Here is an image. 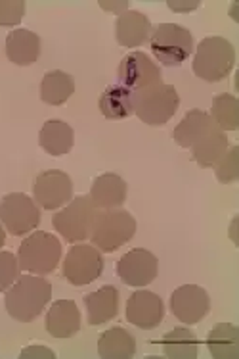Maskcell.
<instances>
[{
  "instance_id": "cell-1",
  "label": "cell",
  "mask_w": 239,
  "mask_h": 359,
  "mask_svg": "<svg viewBox=\"0 0 239 359\" xmlns=\"http://www.w3.org/2000/svg\"><path fill=\"white\" fill-rule=\"evenodd\" d=\"M52 298V285L43 277L23 275L6 290L4 306L8 316L20 323L35 321Z\"/></svg>"
},
{
  "instance_id": "cell-2",
  "label": "cell",
  "mask_w": 239,
  "mask_h": 359,
  "mask_svg": "<svg viewBox=\"0 0 239 359\" xmlns=\"http://www.w3.org/2000/svg\"><path fill=\"white\" fill-rule=\"evenodd\" d=\"M236 66V48L224 37H205L197 46L194 74L199 79L218 83L232 74Z\"/></svg>"
},
{
  "instance_id": "cell-3",
  "label": "cell",
  "mask_w": 239,
  "mask_h": 359,
  "mask_svg": "<svg viewBox=\"0 0 239 359\" xmlns=\"http://www.w3.org/2000/svg\"><path fill=\"white\" fill-rule=\"evenodd\" d=\"M61 259V242L50 233L36 231L20 244L17 264L25 273L48 275L56 271Z\"/></svg>"
},
{
  "instance_id": "cell-4",
  "label": "cell",
  "mask_w": 239,
  "mask_h": 359,
  "mask_svg": "<svg viewBox=\"0 0 239 359\" xmlns=\"http://www.w3.org/2000/svg\"><path fill=\"white\" fill-rule=\"evenodd\" d=\"M150 46L163 66H182L194 52V35L178 23H159L150 35Z\"/></svg>"
},
{
  "instance_id": "cell-5",
  "label": "cell",
  "mask_w": 239,
  "mask_h": 359,
  "mask_svg": "<svg viewBox=\"0 0 239 359\" xmlns=\"http://www.w3.org/2000/svg\"><path fill=\"white\" fill-rule=\"evenodd\" d=\"M136 235V219L124 210L98 212L88 241L100 252H115Z\"/></svg>"
},
{
  "instance_id": "cell-6",
  "label": "cell",
  "mask_w": 239,
  "mask_h": 359,
  "mask_svg": "<svg viewBox=\"0 0 239 359\" xmlns=\"http://www.w3.org/2000/svg\"><path fill=\"white\" fill-rule=\"evenodd\" d=\"M180 106V96L173 85L161 83L157 87L134 93V114L147 125H165Z\"/></svg>"
},
{
  "instance_id": "cell-7",
  "label": "cell",
  "mask_w": 239,
  "mask_h": 359,
  "mask_svg": "<svg viewBox=\"0 0 239 359\" xmlns=\"http://www.w3.org/2000/svg\"><path fill=\"white\" fill-rule=\"evenodd\" d=\"M98 208L90 196H77L61 210L54 213L52 223L67 242H85L90 238Z\"/></svg>"
},
{
  "instance_id": "cell-8",
  "label": "cell",
  "mask_w": 239,
  "mask_h": 359,
  "mask_svg": "<svg viewBox=\"0 0 239 359\" xmlns=\"http://www.w3.org/2000/svg\"><path fill=\"white\" fill-rule=\"evenodd\" d=\"M0 223L10 235L23 236L38 227L41 210L31 196L23 192H12L0 200Z\"/></svg>"
},
{
  "instance_id": "cell-9",
  "label": "cell",
  "mask_w": 239,
  "mask_h": 359,
  "mask_svg": "<svg viewBox=\"0 0 239 359\" xmlns=\"http://www.w3.org/2000/svg\"><path fill=\"white\" fill-rule=\"evenodd\" d=\"M103 271L102 252L92 244H75L67 252L61 273L73 286H87L94 283Z\"/></svg>"
},
{
  "instance_id": "cell-10",
  "label": "cell",
  "mask_w": 239,
  "mask_h": 359,
  "mask_svg": "<svg viewBox=\"0 0 239 359\" xmlns=\"http://www.w3.org/2000/svg\"><path fill=\"white\" fill-rule=\"evenodd\" d=\"M117 77H119V85H123L132 93L157 87L163 83L159 66L140 50L131 52L121 60Z\"/></svg>"
},
{
  "instance_id": "cell-11",
  "label": "cell",
  "mask_w": 239,
  "mask_h": 359,
  "mask_svg": "<svg viewBox=\"0 0 239 359\" xmlns=\"http://www.w3.org/2000/svg\"><path fill=\"white\" fill-rule=\"evenodd\" d=\"M33 196L43 210H59L73 200V181L66 171L50 169L36 175L33 183Z\"/></svg>"
},
{
  "instance_id": "cell-12",
  "label": "cell",
  "mask_w": 239,
  "mask_h": 359,
  "mask_svg": "<svg viewBox=\"0 0 239 359\" xmlns=\"http://www.w3.org/2000/svg\"><path fill=\"white\" fill-rule=\"evenodd\" d=\"M171 311L184 325H197L209 316V294L199 285L180 286L171 296Z\"/></svg>"
},
{
  "instance_id": "cell-13",
  "label": "cell",
  "mask_w": 239,
  "mask_h": 359,
  "mask_svg": "<svg viewBox=\"0 0 239 359\" xmlns=\"http://www.w3.org/2000/svg\"><path fill=\"white\" fill-rule=\"evenodd\" d=\"M159 271V262L150 250L134 248L126 252L119 264H117V275L124 285L142 288L155 280Z\"/></svg>"
},
{
  "instance_id": "cell-14",
  "label": "cell",
  "mask_w": 239,
  "mask_h": 359,
  "mask_svg": "<svg viewBox=\"0 0 239 359\" xmlns=\"http://www.w3.org/2000/svg\"><path fill=\"white\" fill-rule=\"evenodd\" d=\"M165 319V304L150 290H136L126 302V321L138 329H155Z\"/></svg>"
},
{
  "instance_id": "cell-15",
  "label": "cell",
  "mask_w": 239,
  "mask_h": 359,
  "mask_svg": "<svg viewBox=\"0 0 239 359\" xmlns=\"http://www.w3.org/2000/svg\"><path fill=\"white\" fill-rule=\"evenodd\" d=\"M46 330L54 338H71L80 330V311L73 300H58L46 313Z\"/></svg>"
},
{
  "instance_id": "cell-16",
  "label": "cell",
  "mask_w": 239,
  "mask_h": 359,
  "mask_svg": "<svg viewBox=\"0 0 239 359\" xmlns=\"http://www.w3.org/2000/svg\"><path fill=\"white\" fill-rule=\"evenodd\" d=\"M152 35V22L150 18L138 10H126L119 15L115 23L117 43L124 48H134L140 44L147 43Z\"/></svg>"
},
{
  "instance_id": "cell-17",
  "label": "cell",
  "mask_w": 239,
  "mask_h": 359,
  "mask_svg": "<svg viewBox=\"0 0 239 359\" xmlns=\"http://www.w3.org/2000/svg\"><path fill=\"white\" fill-rule=\"evenodd\" d=\"M90 200L98 210H117L126 200V183L117 173L98 175L90 189Z\"/></svg>"
},
{
  "instance_id": "cell-18",
  "label": "cell",
  "mask_w": 239,
  "mask_h": 359,
  "mask_svg": "<svg viewBox=\"0 0 239 359\" xmlns=\"http://www.w3.org/2000/svg\"><path fill=\"white\" fill-rule=\"evenodd\" d=\"M6 56L15 66H31L41 56V37L29 29H14L6 37Z\"/></svg>"
},
{
  "instance_id": "cell-19",
  "label": "cell",
  "mask_w": 239,
  "mask_h": 359,
  "mask_svg": "<svg viewBox=\"0 0 239 359\" xmlns=\"http://www.w3.org/2000/svg\"><path fill=\"white\" fill-rule=\"evenodd\" d=\"M85 306H87L88 323L92 327L103 325L115 319L119 313V290L111 285L102 286L100 290L85 296Z\"/></svg>"
},
{
  "instance_id": "cell-20",
  "label": "cell",
  "mask_w": 239,
  "mask_h": 359,
  "mask_svg": "<svg viewBox=\"0 0 239 359\" xmlns=\"http://www.w3.org/2000/svg\"><path fill=\"white\" fill-rule=\"evenodd\" d=\"M38 144L46 154L66 156L71 152L73 144H75V131L66 121L48 119L38 133Z\"/></svg>"
},
{
  "instance_id": "cell-21",
  "label": "cell",
  "mask_w": 239,
  "mask_h": 359,
  "mask_svg": "<svg viewBox=\"0 0 239 359\" xmlns=\"http://www.w3.org/2000/svg\"><path fill=\"white\" fill-rule=\"evenodd\" d=\"M226 150H228V137L217 123H212L209 131L191 147V154L201 168H212L226 154Z\"/></svg>"
},
{
  "instance_id": "cell-22",
  "label": "cell",
  "mask_w": 239,
  "mask_h": 359,
  "mask_svg": "<svg viewBox=\"0 0 239 359\" xmlns=\"http://www.w3.org/2000/svg\"><path fill=\"white\" fill-rule=\"evenodd\" d=\"M98 353L103 359H131L136 353V338L123 327H111L98 340Z\"/></svg>"
},
{
  "instance_id": "cell-23",
  "label": "cell",
  "mask_w": 239,
  "mask_h": 359,
  "mask_svg": "<svg viewBox=\"0 0 239 359\" xmlns=\"http://www.w3.org/2000/svg\"><path fill=\"white\" fill-rule=\"evenodd\" d=\"M207 348L215 359H238L239 329L232 323H217L207 337Z\"/></svg>"
},
{
  "instance_id": "cell-24",
  "label": "cell",
  "mask_w": 239,
  "mask_h": 359,
  "mask_svg": "<svg viewBox=\"0 0 239 359\" xmlns=\"http://www.w3.org/2000/svg\"><path fill=\"white\" fill-rule=\"evenodd\" d=\"M100 111L108 119H126L134 114V93L123 85H111L100 96Z\"/></svg>"
},
{
  "instance_id": "cell-25",
  "label": "cell",
  "mask_w": 239,
  "mask_h": 359,
  "mask_svg": "<svg viewBox=\"0 0 239 359\" xmlns=\"http://www.w3.org/2000/svg\"><path fill=\"white\" fill-rule=\"evenodd\" d=\"M215 123L207 111L203 110H189L180 123L176 125V129L173 133V139L176 140V144H180L182 148H191L197 140L203 137L205 133L209 131L210 125Z\"/></svg>"
},
{
  "instance_id": "cell-26",
  "label": "cell",
  "mask_w": 239,
  "mask_h": 359,
  "mask_svg": "<svg viewBox=\"0 0 239 359\" xmlns=\"http://www.w3.org/2000/svg\"><path fill=\"white\" fill-rule=\"evenodd\" d=\"M161 346L171 359H197L199 355V340L186 327H176L167 332L161 338Z\"/></svg>"
},
{
  "instance_id": "cell-27",
  "label": "cell",
  "mask_w": 239,
  "mask_h": 359,
  "mask_svg": "<svg viewBox=\"0 0 239 359\" xmlns=\"http://www.w3.org/2000/svg\"><path fill=\"white\" fill-rule=\"evenodd\" d=\"M75 93V79L66 72H48L41 83V98L44 104L50 106H61L66 104Z\"/></svg>"
},
{
  "instance_id": "cell-28",
  "label": "cell",
  "mask_w": 239,
  "mask_h": 359,
  "mask_svg": "<svg viewBox=\"0 0 239 359\" xmlns=\"http://www.w3.org/2000/svg\"><path fill=\"white\" fill-rule=\"evenodd\" d=\"M210 119L222 131H238L239 129V102L230 93H222L212 98Z\"/></svg>"
},
{
  "instance_id": "cell-29",
  "label": "cell",
  "mask_w": 239,
  "mask_h": 359,
  "mask_svg": "<svg viewBox=\"0 0 239 359\" xmlns=\"http://www.w3.org/2000/svg\"><path fill=\"white\" fill-rule=\"evenodd\" d=\"M220 183H233L239 179V147L226 150V154L212 165Z\"/></svg>"
},
{
  "instance_id": "cell-30",
  "label": "cell",
  "mask_w": 239,
  "mask_h": 359,
  "mask_svg": "<svg viewBox=\"0 0 239 359\" xmlns=\"http://www.w3.org/2000/svg\"><path fill=\"white\" fill-rule=\"evenodd\" d=\"M20 273L17 257L12 252H0V292H6L14 285Z\"/></svg>"
},
{
  "instance_id": "cell-31",
  "label": "cell",
  "mask_w": 239,
  "mask_h": 359,
  "mask_svg": "<svg viewBox=\"0 0 239 359\" xmlns=\"http://www.w3.org/2000/svg\"><path fill=\"white\" fill-rule=\"evenodd\" d=\"M25 15L23 0H0V27H14Z\"/></svg>"
},
{
  "instance_id": "cell-32",
  "label": "cell",
  "mask_w": 239,
  "mask_h": 359,
  "mask_svg": "<svg viewBox=\"0 0 239 359\" xmlns=\"http://www.w3.org/2000/svg\"><path fill=\"white\" fill-rule=\"evenodd\" d=\"M20 358H46V359H54L56 358V353L48 350L46 346H29V348H25L22 352Z\"/></svg>"
},
{
  "instance_id": "cell-33",
  "label": "cell",
  "mask_w": 239,
  "mask_h": 359,
  "mask_svg": "<svg viewBox=\"0 0 239 359\" xmlns=\"http://www.w3.org/2000/svg\"><path fill=\"white\" fill-rule=\"evenodd\" d=\"M168 6L173 10H178V12H191L199 6V2H168Z\"/></svg>"
},
{
  "instance_id": "cell-34",
  "label": "cell",
  "mask_w": 239,
  "mask_h": 359,
  "mask_svg": "<svg viewBox=\"0 0 239 359\" xmlns=\"http://www.w3.org/2000/svg\"><path fill=\"white\" fill-rule=\"evenodd\" d=\"M4 242H6V233H4V227H2V223H0V248L4 246Z\"/></svg>"
}]
</instances>
